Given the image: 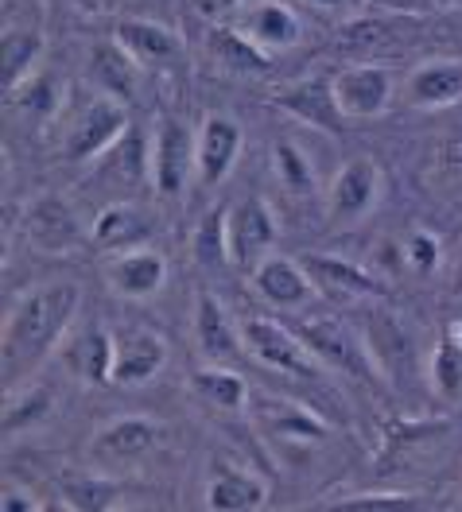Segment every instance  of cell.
<instances>
[{
    "instance_id": "4dcf8cb0",
    "label": "cell",
    "mask_w": 462,
    "mask_h": 512,
    "mask_svg": "<svg viewBox=\"0 0 462 512\" xmlns=\"http://www.w3.org/2000/svg\"><path fill=\"white\" fill-rule=\"evenodd\" d=\"M389 43H393V28L385 20H350V24H342L338 35H334V51L346 55V59H354V63L377 59Z\"/></svg>"
},
{
    "instance_id": "7a4b0ae2",
    "label": "cell",
    "mask_w": 462,
    "mask_h": 512,
    "mask_svg": "<svg viewBox=\"0 0 462 512\" xmlns=\"http://www.w3.org/2000/svg\"><path fill=\"white\" fill-rule=\"evenodd\" d=\"M299 338L330 369H338V373H346V377L362 384L381 381V369H377L373 353L365 346V334L350 330L342 319H307L299 326Z\"/></svg>"
},
{
    "instance_id": "2e32d148",
    "label": "cell",
    "mask_w": 462,
    "mask_h": 512,
    "mask_svg": "<svg viewBox=\"0 0 462 512\" xmlns=\"http://www.w3.org/2000/svg\"><path fill=\"white\" fill-rule=\"evenodd\" d=\"M195 346L210 365H226L245 350V338L233 326L230 311L210 291H198L195 299Z\"/></svg>"
},
{
    "instance_id": "52a82bcc",
    "label": "cell",
    "mask_w": 462,
    "mask_h": 512,
    "mask_svg": "<svg viewBox=\"0 0 462 512\" xmlns=\"http://www.w3.org/2000/svg\"><path fill=\"white\" fill-rule=\"evenodd\" d=\"M272 105L280 113H288L292 121L307 128H319L327 136H342L346 132V113L338 105V94H334V78H303V82H292L284 90L272 94Z\"/></svg>"
},
{
    "instance_id": "7bdbcfd3",
    "label": "cell",
    "mask_w": 462,
    "mask_h": 512,
    "mask_svg": "<svg viewBox=\"0 0 462 512\" xmlns=\"http://www.w3.org/2000/svg\"><path fill=\"white\" fill-rule=\"evenodd\" d=\"M311 8H323V12H338V8H346V0H307Z\"/></svg>"
},
{
    "instance_id": "5b68a950",
    "label": "cell",
    "mask_w": 462,
    "mask_h": 512,
    "mask_svg": "<svg viewBox=\"0 0 462 512\" xmlns=\"http://www.w3.org/2000/svg\"><path fill=\"white\" fill-rule=\"evenodd\" d=\"M164 427L148 416H117L105 427H98V435L90 439V462L101 470H125L144 462L152 450L160 447Z\"/></svg>"
},
{
    "instance_id": "ee69618b",
    "label": "cell",
    "mask_w": 462,
    "mask_h": 512,
    "mask_svg": "<svg viewBox=\"0 0 462 512\" xmlns=\"http://www.w3.org/2000/svg\"><path fill=\"white\" fill-rule=\"evenodd\" d=\"M82 12H98V0H74Z\"/></svg>"
},
{
    "instance_id": "44dd1931",
    "label": "cell",
    "mask_w": 462,
    "mask_h": 512,
    "mask_svg": "<svg viewBox=\"0 0 462 512\" xmlns=\"http://www.w3.org/2000/svg\"><path fill=\"white\" fill-rule=\"evenodd\" d=\"M90 78H94L98 94L117 97L125 105H132L136 94H140V63L117 39H105V43L90 47Z\"/></svg>"
},
{
    "instance_id": "e575fe53",
    "label": "cell",
    "mask_w": 462,
    "mask_h": 512,
    "mask_svg": "<svg viewBox=\"0 0 462 512\" xmlns=\"http://www.w3.org/2000/svg\"><path fill=\"white\" fill-rule=\"evenodd\" d=\"M226 214L230 210H210L195 229V260L206 272H218L230 264V237H226Z\"/></svg>"
},
{
    "instance_id": "f35d334b",
    "label": "cell",
    "mask_w": 462,
    "mask_h": 512,
    "mask_svg": "<svg viewBox=\"0 0 462 512\" xmlns=\"http://www.w3.org/2000/svg\"><path fill=\"white\" fill-rule=\"evenodd\" d=\"M404 256H408V264L416 268V272H435V264H439V241H435V233L428 229H416L412 237H408V245H404Z\"/></svg>"
},
{
    "instance_id": "d6a6232c",
    "label": "cell",
    "mask_w": 462,
    "mask_h": 512,
    "mask_svg": "<svg viewBox=\"0 0 462 512\" xmlns=\"http://www.w3.org/2000/svg\"><path fill=\"white\" fill-rule=\"evenodd\" d=\"M428 381L431 392L439 400H462V342L443 338L428 361Z\"/></svg>"
},
{
    "instance_id": "5bb4252c",
    "label": "cell",
    "mask_w": 462,
    "mask_h": 512,
    "mask_svg": "<svg viewBox=\"0 0 462 512\" xmlns=\"http://www.w3.org/2000/svg\"><path fill=\"white\" fill-rule=\"evenodd\" d=\"M241 144H245V132L233 117L222 113H210L202 125H198V183L202 187H218L226 175L233 171V163L241 156Z\"/></svg>"
},
{
    "instance_id": "f1b7e54d",
    "label": "cell",
    "mask_w": 462,
    "mask_h": 512,
    "mask_svg": "<svg viewBox=\"0 0 462 512\" xmlns=\"http://www.w3.org/2000/svg\"><path fill=\"white\" fill-rule=\"evenodd\" d=\"M191 388H195L210 408H218V412H241L249 404V384H245V377L230 373L226 365L198 369L195 377H191Z\"/></svg>"
},
{
    "instance_id": "f546056e",
    "label": "cell",
    "mask_w": 462,
    "mask_h": 512,
    "mask_svg": "<svg viewBox=\"0 0 462 512\" xmlns=\"http://www.w3.org/2000/svg\"><path fill=\"white\" fill-rule=\"evenodd\" d=\"M59 489H63V501L78 512H109L117 509L121 501V485L105 474H63L59 478Z\"/></svg>"
},
{
    "instance_id": "277c9868",
    "label": "cell",
    "mask_w": 462,
    "mask_h": 512,
    "mask_svg": "<svg viewBox=\"0 0 462 512\" xmlns=\"http://www.w3.org/2000/svg\"><path fill=\"white\" fill-rule=\"evenodd\" d=\"M241 338H245V350L253 353L261 365L276 369V373H288L299 381H311L319 377V357L307 350V342L299 338L296 330L280 326L272 319H245L241 322Z\"/></svg>"
},
{
    "instance_id": "74e56055",
    "label": "cell",
    "mask_w": 462,
    "mask_h": 512,
    "mask_svg": "<svg viewBox=\"0 0 462 512\" xmlns=\"http://www.w3.org/2000/svg\"><path fill=\"white\" fill-rule=\"evenodd\" d=\"M435 171H439V183H451L455 191H462V136H447L439 140L435 148Z\"/></svg>"
},
{
    "instance_id": "8d00e7d4",
    "label": "cell",
    "mask_w": 462,
    "mask_h": 512,
    "mask_svg": "<svg viewBox=\"0 0 462 512\" xmlns=\"http://www.w3.org/2000/svg\"><path fill=\"white\" fill-rule=\"evenodd\" d=\"M334 512H420L431 509L424 497L416 493H358V497H346L338 505H330Z\"/></svg>"
},
{
    "instance_id": "3957f363",
    "label": "cell",
    "mask_w": 462,
    "mask_h": 512,
    "mask_svg": "<svg viewBox=\"0 0 462 512\" xmlns=\"http://www.w3.org/2000/svg\"><path fill=\"white\" fill-rule=\"evenodd\" d=\"M129 132V105L109 94H94L66 128V156L74 163L98 160Z\"/></svg>"
},
{
    "instance_id": "8fae6325",
    "label": "cell",
    "mask_w": 462,
    "mask_h": 512,
    "mask_svg": "<svg viewBox=\"0 0 462 512\" xmlns=\"http://www.w3.org/2000/svg\"><path fill=\"white\" fill-rule=\"evenodd\" d=\"M249 276H253V288L261 291L264 303H272L280 311H299V307H311L319 299L311 272L303 268V260H292V256L268 253Z\"/></svg>"
},
{
    "instance_id": "30bf717a",
    "label": "cell",
    "mask_w": 462,
    "mask_h": 512,
    "mask_svg": "<svg viewBox=\"0 0 462 512\" xmlns=\"http://www.w3.org/2000/svg\"><path fill=\"white\" fill-rule=\"evenodd\" d=\"M24 237L32 241L35 253L43 256H66L78 249L82 241V225L74 218L70 202L59 194H43L35 198L24 214Z\"/></svg>"
},
{
    "instance_id": "8992f818",
    "label": "cell",
    "mask_w": 462,
    "mask_h": 512,
    "mask_svg": "<svg viewBox=\"0 0 462 512\" xmlns=\"http://www.w3.org/2000/svg\"><path fill=\"white\" fill-rule=\"evenodd\" d=\"M198 140L195 132L187 128V121L179 117H164L156 125V136H152V183L164 198H179L191 183V171H198Z\"/></svg>"
},
{
    "instance_id": "603a6c76",
    "label": "cell",
    "mask_w": 462,
    "mask_h": 512,
    "mask_svg": "<svg viewBox=\"0 0 462 512\" xmlns=\"http://www.w3.org/2000/svg\"><path fill=\"white\" fill-rule=\"evenodd\" d=\"M237 32L249 35L261 51L272 55V51H284V47H296L299 43V16L288 4H280V0H261L257 8L245 12Z\"/></svg>"
},
{
    "instance_id": "ffe728a7",
    "label": "cell",
    "mask_w": 462,
    "mask_h": 512,
    "mask_svg": "<svg viewBox=\"0 0 462 512\" xmlns=\"http://www.w3.org/2000/svg\"><path fill=\"white\" fill-rule=\"evenodd\" d=\"M113 361H117V342L101 326H82L66 342V369L82 384L98 388L113 381Z\"/></svg>"
},
{
    "instance_id": "4316f807",
    "label": "cell",
    "mask_w": 462,
    "mask_h": 512,
    "mask_svg": "<svg viewBox=\"0 0 462 512\" xmlns=\"http://www.w3.org/2000/svg\"><path fill=\"white\" fill-rule=\"evenodd\" d=\"M0 59H4V74H0V86H4V101L16 94L24 82H32L39 59H43V35L24 32V28H12L4 32L0 43Z\"/></svg>"
},
{
    "instance_id": "836d02e7",
    "label": "cell",
    "mask_w": 462,
    "mask_h": 512,
    "mask_svg": "<svg viewBox=\"0 0 462 512\" xmlns=\"http://www.w3.org/2000/svg\"><path fill=\"white\" fill-rule=\"evenodd\" d=\"M272 167H276V179H280V187L288 194H296V198H311L315 194V171H311V160L299 152V144L276 140Z\"/></svg>"
},
{
    "instance_id": "d6986e66",
    "label": "cell",
    "mask_w": 462,
    "mask_h": 512,
    "mask_svg": "<svg viewBox=\"0 0 462 512\" xmlns=\"http://www.w3.org/2000/svg\"><path fill=\"white\" fill-rule=\"evenodd\" d=\"M303 268L311 272L315 288L334 295V299H350V303H362V299L381 303L385 299V284L373 280L369 272H362L350 260H338V256H303Z\"/></svg>"
},
{
    "instance_id": "cb8c5ba5",
    "label": "cell",
    "mask_w": 462,
    "mask_h": 512,
    "mask_svg": "<svg viewBox=\"0 0 462 512\" xmlns=\"http://www.w3.org/2000/svg\"><path fill=\"white\" fill-rule=\"evenodd\" d=\"M113 39H117L140 66L171 63V59L183 51L179 35L171 32L167 24H156V20H121Z\"/></svg>"
},
{
    "instance_id": "e0dca14e",
    "label": "cell",
    "mask_w": 462,
    "mask_h": 512,
    "mask_svg": "<svg viewBox=\"0 0 462 512\" xmlns=\"http://www.w3.org/2000/svg\"><path fill=\"white\" fill-rule=\"evenodd\" d=\"M365 346L373 353L377 369H385L389 377L408 373V365L416 361V346H412L408 326L396 319L389 307H381V303L365 315Z\"/></svg>"
},
{
    "instance_id": "9a60e30c",
    "label": "cell",
    "mask_w": 462,
    "mask_h": 512,
    "mask_svg": "<svg viewBox=\"0 0 462 512\" xmlns=\"http://www.w3.org/2000/svg\"><path fill=\"white\" fill-rule=\"evenodd\" d=\"M152 237H156L152 214L140 210V206H132V202H113V206H105L98 218H94V225H90V241H94L98 253H105V256L144 249Z\"/></svg>"
},
{
    "instance_id": "9c48e42d",
    "label": "cell",
    "mask_w": 462,
    "mask_h": 512,
    "mask_svg": "<svg viewBox=\"0 0 462 512\" xmlns=\"http://www.w3.org/2000/svg\"><path fill=\"white\" fill-rule=\"evenodd\" d=\"M334 94H338L346 121H373L393 101V74L377 63L346 66L334 74Z\"/></svg>"
},
{
    "instance_id": "83f0119b",
    "label": "cell",
    "mask_w": 462,
    "mask_h": 512,
    "mask_svg": "<svg viewBox=\"0 0 462 512\" xmlns=\"http://www.w3.org/2000/svg\"><path fill=\"white\" fill-rule=\"evenodd\" d=\"M55 412V396L47 384H20L4 396V435H28Z\"/></svg>"
},
{
    "instance_id": "b9f144b4",
    "label": "cell",
    "mask_w": 462,
    "mask_h": 512,
    "mask_svg": "<svg viewBox=\"0 0 462 512\" xmlns=\"http://www.w3.org/2000/svg\"><path fill=\"white\" fill-rule=\"evenodd\" d=\"M241 0H195V8H198V16H206V20H222V16H230L233 8H237Z\"/></svg>"
},
{
    "instance_id": "1f68e13d",
    "label": "cell",
    "mask_w": 462,
    "mask_h": 512,
    "mask_svg": "<svg viewBox=\"0 0 462 512\" xmlns=\"http://www.w3.org/2000/svg\"><path fill=\"white\" fill-rule=\"evenodd\" d=\"M261 423L272 431V435H280V439H303V443H315V439H323V435H327V423H323L319 416L303 412V408H296V404H276V400H268Z\"/></svg>"
},
{
    "instance_id": "7402d4cb",
    "label": "cell",
    "mask_w": 462,
    "mask_h": 512,
    "mask_svg": "<svg viewBox=\"0 0 462 512\" xmlns=\"http://www.w3.org/2000/svg\"><path fill=\"white\" fill-rule=\"evenodd\" d=\"M167 361V342L156 330H132L125 342H117V361H113V384H148Z\"/></svg>"
},
{
    "instance_id": "ba28073f",
    "label": "cell",
    "mask_w": 462,
    "mask_h": 512,
    "mask_svg": "<svg viewBox=\"0 0 462 512\" xmlns=\"http://www.w3.org/2000/svg\"><path fill=\"white\" fill-rule=\"evenodd\" d=\"M226 237H230L233 268L253 272L276 245V218L261 198H241L226 214Z\"/></svg>"
},
{
    "instance_id": "7c38bea8",
    "label": "cell",
    "mask_w": 462,
    "mask_h": 512,
    "mask_svg": "<svg viewBox=\"0 0 462 512\" xmlns=\"http://www.w3.org/2000/svg\"><path fill=\"white\" fill-rule=\"evenodd\" d=\"M381 194V171L373 160H350L338 167L327 187V218L330 222H358L373 210Z\"/></svg>"
},
{
    "instance_id": "4fadbf2b",
    "label": "cell",
    "mask_w": 462,
    "mask_h": 512,
    "mask_svg": "<svg viewBox=\"0 0 462 512\" xmlns=\"http://www.w3.org/2000/svg\"><path fill=\"white\" fill-rule=\"evenodd\" d=\"M105 284L113 295L140 303V299H152L156 291L167 284V260L156 249H129V253H117L105 260Z\"/></svg>"
},
{
    "instance_id": "ab89813d",
    "label": "cell",
    "mask_w": 462,
    "mask_h": 512,
    "mask_svg": "<svg viewBox=\"0 0 462 512\" xmlns=\"http://www.w3.org/2000/svg\"><path fill=\"white\" fill-rule=\"evenodd\" d=\"M43 505L35 501L28 489H4V501H0V512H39Z\"/></svg>"
},
{
    "instance_id": "ac0fdd59",
    "label": "cell",
    "mask_w": 462,
    "mask_h": 512,
    "mask_svg": "<svg viewBox=\"0 0 462 512\" xmlns=\"http://www.w3.org/2000/svg\"><path fill=\"white\" fill-rule=\"evenodd\" d=\"M206 509L210 512H253L264 509L268 485L249 470H237L233 462H214L206 474Z\"/></svg>"
},
{
    "instance_id": "60d3db41",
    "label": "cell",
    "mask_w": 462,
    "mask_h": 512,
    "mask_svg": "<svg viewBox=\"0 0 462 512\" xmlns=\"http://www.w3.org/2000/svg\"><path fill=\"white\" fill-rule=\"evenodd\" d=\"M400 12H447V8H462V0H385Z\"/></svg>"
},
{
    "instance_id": "6da1fadb",
    "label": "cell",
    "mask_w": 462,
    "mask_h": 512,
    "mask_svg": "<svg viewBox=\"0 0 462 512\" xmlns=\"http://www.w3.org/2000/svg\"><path fill=\"white\" fill-rule=\"evenodd\" d=\"M78 307L82 288L74 280H51L28 291L4 319V381L20 388L39 361H47L55 346H63V334L78 319Z\"/></svg>"
},
{
    "instance_id": "484cf974",
    "label": "cell",
    "mask_w": 462,
    "mask_h": 512,
    "mask_svg": "<svg viewBox=\"0 0 462 512\" xmlns=\"http://www.w3.org/2000/svg\"><path fill=\"white\" fill-rule=\"evenodd\" d=\"M206 51L214 55V63H222L230 74H264L272 66V55L261 51L249 35H241L237 28H222V24H210Z\"/></svg>"
},
{
    "instance_id": "d590c367",
    "label": "cell",
    "mask_w": 462,
    "mask_h": 512,
    "mask_svg": "<svg viewBox=\"0 0 462 512\" xmlns=\"http://www.w3.org/2000/svg\"><path fill=\"white\" fill-rule=\"evenodd\" d=\"M8 101H12L20 113H32L39 121H51V117L59 113V105H63V94H59V82H55L51 74H35L32 82H24Z\"/></svg>"
},
{
    "instance_id": "d4e9b609",
    "label": "cell",
    "mask_w": 462,
    "mask_h": 512,
    "mask_svg": "<svg viewBox=\"0 0 462 512\" xmlns=\"http://www.w3.org/2000/svg\"><path fill=\"white\" fill-rule=\"evenodd\" d=\"M408 97L420 109H447L462 101V63H424L408 78Z\"/></svg>"
}]
</instances>
